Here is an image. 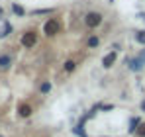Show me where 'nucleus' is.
<instances>
[{"instance_id":"nucleus-1","label":"nucleus","mask_w":145,"mask_h":137,"mask_svg":"<svg viewBox=\"0 0 145 137\" xmlns=\"http://www.w3.org/2000/svg\"><path fill=\"white\" fill-rule=\"evenodd\" d=\"M61 31H63V22L59 16H53V18L45 20V23H43V35L45 37H57Z\"/></svg>"},{"instance_id":"nucleus-2","label":"nucleus","mask_w":145,"mask_h":137,"mask_svg":"<svg viewBox=\"0 0 145 137\" xmlns=\"http://www.w3.org/2000/svg\"><path fill=\"white\" fill-rule=\"evenodd\" d=\"M82 22H84V27L86 29H96V27H100L104 23V14L100 10H90V12L84 14Z\"/></svg>"},{"instance_id":"nucleus-3","label":"nucleus","mask_w":145,"mask_h":137,"mask_svg":"<svg viewBox=\"0 0 145 137\" xmlns=\"http://www.w3.org/2000/svg\"><path fill=\"white\" fill-rule=\"evenodd\" d=\"M37 41H39V33L35 29H25L24 33L20 35V45L24 49H33L37 45Z\"/></svg>"},{"instance_id":"nucleus-4","label":"nucleus","mask_w":145,"mask_h":137,"mask_svg":"<svg viewBox=\"0 0 145 137\" xmlns=\"http://www.w3.org/2000/svg\"><path fill=\"white\" fill-rule=\"evenodd\" d=\"M125 67L129 68L131 72H141L145 68V63H143V59H141L139 55H135V57H125Z\"/></svg>"},{"instance_id":"nucleus-5","label":"nucleus","mask_w":145,"mask_h":137,"mask_svg":"<svg viewBox=\"0 0 145 137\" xmlns=\"http://www.w3.org/2000/svg\"><path fill=\"white\" fill-rule=\"evenodd\" d=\"M16 114H18V117H22V119H27V117H31V114H33V106L27 104V102H22V104H18Z\"/></svg>"},{"instance_id":"nucleus-6","label":"nucleus","mask_w":145,"mask_h":137,"mask_svg":"<svg viewBox=\"0 0 145 137\" xmlns=\"http://www.w3.org/2000/svg\"><path fill=\"white\" fill-rule=\"evenodd\" d=\"M116 61H118V53H116V51H110V53L104 55V59H102V67L108 70V68H112L114 65H116Z\"/></svg>"},{"instance_id":"nucleus-7","label":"nucleus","mask_w":145,"mask_h":137,"mask_svg":"<svg viewBox=\"0 0 145 137\" xmlns=\"http://www.w3.org/2000/svg\"><path fill=\"white\" fill-rule=\"evenodd\" d=\"M100 43H102V39H100V35H98V33H90V35L86 37V41H84V45H86V49H88V51L98 49V47H100Z\"/></svg>"},{"instance_id":"nucleus-8","label":"nucleus","mask_w":145,"mask_h":137,"mask_svg":"<svg viewBox=\"0 0 145 137\" xmlns=\"http://www.w3.org/2000/svg\"><path fill=\"white\" fill-rule=\"evenodd\" d=\"M76 67H78V61H76V59H67V61H65V63H63V72H65V74H72V72H74V70H76Z\"/></svg>"},{"instance_id":"nucleus-9","label":"nucleus","mask_w":145,"mask_h":137,"mask_svg":"<svg viewBox=\"0 0 145 137\" xmlns=\"http://www.w3.org/2000/svg\"><path fill=\"white\" fill-rule=\"evenodd\" d=\"M12 63H14V59H12L10 53H2L0 55V70H8L12 67Z\"/></svg>"},{"instance_id":"nucleus-10","label":"nucleus","mask_w":145,"mask_h":137,"mask_svg":"<svg viewBox=\"0 0 145 137\" xmlns=\"http://www.w3.org/2000/svg\"><path fill=\"white\" fill-rule=\"evenodd\" d=\"M139 123H141V117H131L129 119V127H127V133L129 135H135V131H137V127H139Z\"/></svg>"},{"instance_id":"nucleus-11","label":"nucleus","mask_w":145,"mask_h":137,"mask_svg":"<svg viewBox=\"0 0 145 137\" xmlns=\"http://www.w3.org/2000/svg\"><path fill=\"white\" fill-rule=\"evenodd\" d=\"M51 90H53V82H51V80H41V84H39V94H41V96H47Z\"/></svg>"},{"instance_id":"nucleus-12","label":"nucleus","mask_w":145,"mask_h":137,"mask_svg":"<svg viewBox=\"0 0 145 137\" xmlns=\"http://www.w3.org/2000/svg\"><path fill=\"white\" fill-rule=\"evenodd\" d=\"M72 133H74L76 137H88L86 131H84V125H82V123H76V125L72 127Z\"/></svg>"},{"instance_id":"nucleus-13","label":"nucleus","mask_w":145,"mask_h":137,"mask_svg":"<svg viewBox=\"0 0 145 137\" xmlns=\"http://www.w3.org/2000/svg\"><path fill=\"white\" fill-rule=\"evenodd\" d=\"M133 37H135V41H137L139 45H143V47H145V29H139V31H135V35H133Z\"/></svg>"},{"instance_id":"nucleus-14","label":"nucleus","mask_w":145,"mask_h":137,"mask_svg":"<svg viewBox=\"0 0 145 137\" xmlns=\"http://www.w3.org/2000/svg\"><path fill=\"white\" fill-rule=\"evenodd\" d=\"M12 12H14L16 16H25V10L22 8V6H20V4H16V2L12 4Z\"/></svg>"},{"instance_id":"nucleus-15","label":"nucleus","mask_w":145,"mask_h":137,"mask_svg":"<svg viewBox=\"0 0 145 137\" xmlns=\"http://www.w3.org/2000/svg\"><path fill=\"white\" fill-rule=\"evenodd\" d=\"M10 31H12V25L6 22V23H4V27L0 29V37H6V35H10Z\"/></svg>"},{"instance_id":"nucleus-16","label":"nucleus","mask_w":145,"mask_h":137,"mask_svg":"<svg viewBox=\"0 0 145 137\" xmlns=\"http://www.w3.org/2000/svg\"><path fill=\"white\" fill-rule=\"evenodd\" d=\"M31 14H33V16H41V14H53V10H51V8H41V10H33V12H31Z\"/></svg>"},{"instance_id":"nucleus-17","label":"nucleus","mask_w":145,"mask_h":137,"mask_svg":"<svg viewBox=\"0 0 145 137\" xmlns=\"http://www.w3.org/2000/svg\"><path fill=\"white\" fill-rule=\"evenodd\" d=\"M135 137H145V121L139 123V127H137V131H135Z\"/></svg>"},{"instance_id":"nucleus-18","label":"nucleus","mask_w":145,"mask_h":137,"mask_svg":"<svg viewBox=\"0 0 145 137\" xmlns=\"http://www.w3.org/2000/svg\"><path fill=\"white\" fill-rule=\"evenodd\" d=\"M139 110H141V112H143V114H145V98H143V100H141V104H139Z\"/></svg>"},{"instance_id":"nucleus-19","label":"nucleus","mask_w":145,"mask_h":137,"mask_svg":"<svg viewBox=\"0 0 145 137\" xmlns=\"http://www.w3.org/2000/svg\"><path fill=\"white\" fill-rule=\"evenodd\" d=\"M139 57L143 59V63H145V47H143V49H141V51H139Z\"/></svg>"},{"instance_id":"nucleus-20","label":"nucleus","mask_w":145,"mask_h":137,"mask_svg":"<svg viewBox=\"0 0 145 137\" xmlns=\"http://www.w3.org/2000/svg\"><path fill=\"white\" fill-rule=\"evenodd\" d=\"M0 14H2V8H0Z\"/></svg>"},{"instance_id":"nucleus-21","label":"nucleus","mask_w":145,"mask_h":137,"mask_svg":"<svg viewBox=\"0 0 145 137\" xmlns=\"http://www.w3.org/2000/svg\"><path fill=\"white\" fill-rule=\"evenodd\" d=\"M0 137H4V135H0Z\"/></svg>"}]
</instances>
